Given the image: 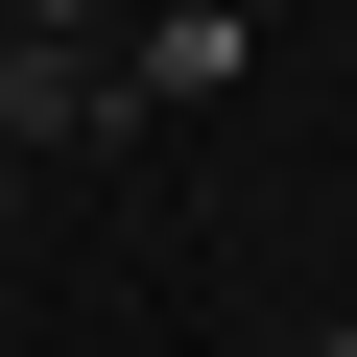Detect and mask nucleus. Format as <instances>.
<instances>
[{"instance_id": "obj_1", "label": "nucleus", "mask_w": 357, "mask_h": 357, "mask_svg": "<svg viewBox=\"0 0 357 357\" xmlns=\"http://www.w3.org/2000/svg\"><path fill=\"white\" fill-rule=\"evenodd\" d=\"M119 48H48V24H0V143H119Z\"/></svg>"}, {"instance_id": "obj_2", "label": "nucleus", "mask_w": 357, "mask_h": 357, "mask_svg": "<svg viewBox=\"0 0 357 357\" xmlns=\"http://www.w3.org/2000/svg\"><path fill=\"white\" fill-rule=\"evenodd\" d=\"M238 72V0H143V48H119V96H215Z\"/></svg>"}, {"instance_id": "obj_3", "label": "nucleus", "mask_w": 357, "mask_h": 357, "mask_svg": "<svg viewBox=\"0 0 357 357\" xmlns=\"http://www.w3.org/2000/svg\"><path fill=\"white\" fill-rule=\"evenodd\" d=\"M0 24H48V48H143V0H0Z\"/></svg>"}, {"instance_id": "obj_4", "label": "nucleus", "mask_w": 357, "mask_h": 357, "mask_svg": "<svg viewBox=\"0 0 357 357\" xmlns=\"http://www.w3.org/2000/svg\"><path fill=\"white\" fill-rule=\"evenodd\" d=\"M310 357H357V310H333V333H310Z\"/></svg>"}]
</instances>
